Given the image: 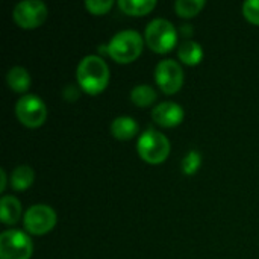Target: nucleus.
Masks as SVG:
<instances>
[{
	"label": "nucleus",
	"mask_w": 259,
	"mask_h": 259,
	"mask_svg": "<svg viewBox=\"0 0 259 259\" xmlns=\"http://www.w3.org/2000/svg\"><path fill=\"white\" fill-rule=\"evenodd\" d=\"M117 5L124 14L135 17L147 15L156 8L155 0H118Z\"/></svg>",
	"instance_id": "obj_13"
},
{
	"label": "nucleus",
	"mask_w": 259,
	"mask_h": 259,
	"mask_svg": "<svg viewBox=\"0 0 259 259\" xmlns=\"http://www.w3.org/2000/svg\"><path fill=\"white\" fill-rule=\"evenodd\" d=\"M184 109L181 105L175 102H162L158 106H155L152 117L153 121L162 127H175L179 126L184 120Z\"/></svg>",
	"instance_id": "obj_10"
},
{
	"label": "nucleus",
	"mask_w": 259,
	"mask_h": 259,
	"mask_svg": "<svg viewBox=\"0 0 259 259\" xmlns=\"http://www.w3.org/2000/svg\"><path fill=\"white\" fill-rule=\"evenodd\" d=\"M8 85L15 93H26L30 87V76L23 67H12L6 76Z\"/></svg>",
	"instance_id": "obj_15"
},
{
	"label": "nucleus",
	"mask_w": 259,
	"mask_h": 259,
	"mask_svg": "<svg viewBox=\"0 0 259 259\" xmlns=\"http://www.w3.org/2000/svg\"><path fill=\"white\" fill-rule=\"evenodd\" d=\"M15 114L21 124L26 127L35 129L44 124L47 118V106L46 103L33 94L21 97L15 105Z\"/></svg>",
	"instance_id": "obj_6"
},
{
	"label": "nucleus",
	"mask_w": 259,
	"mask_h": 259,
	"mask_svg": "<svg viewBox=\"0 0 259 259\" xmlns=\"http://www.w3.org/2000/svg\"><path fill=\"white\" fill-rule=\"evenodd\" d=\"M112 0H88L85 2V8L94 15H103L112 8Z\"/></svg>",
	"instance_id": "obj_20"
},
{
	"label": "nucleus",
	"mask_w": 259,
	"mask_h": 259,
	"mask_svg": "<svg viewBox=\"0 0 259 259\" xmlns=\"http://www.w3.org/2000/svg\"><path fill=\"white\" fill-rule=\"evenodd\" d=\"M47 6L39 2V0H24V2H20L12 15H14V20L15 23L23 27V29H35V27H39L46 18H47Z\"/></svg>",
	"instance_id": "obj_7"
},
{
	"label": "nucleus",
	"mask_w": 259,
	"mask_h": 259,
	"mask_svg": "<svg viewBox=\"0 0 259 259\" xmlns=\"http://www.w3.org/2000/svg\"><path fill=\"white\" fill-rule=\"evenodd\" d=\"M200 164H202V156L199 152L196 150H191L182 161V170L185 175H194L197 173V170L200 168Z\"/></svg>",
	"instance_id": "obj_19"
},
{
	"label": "nucleus",
	"mask_w": 259,
	"mask_h": 259,
	"mask_svg": "<svg viewBox=\"0 0 259 259\" xmlns=\"http://www.w3.org/2000/svg\"><path fill=\"white\" fill-rule=\"evenodd\" d=\"M138 153L149 164H161L170 155V141L158 131L149 129L138 140Z\"/></svg>",
	"instance_id": "obj_4"
},
{
	"label": "nucleus",
	"mask_w": 259,
	"mask_h": 259,
	"mask_svg": "<svg viewBox=\"0 0 259 259\" xmlns=\"http://www.w3.org/2000/svg\"><path fill=\"white\" fill-rule=\"evenodd\" d=\"M112 135L120 141H129L138 134V124L131 117H117L111 123Z\"/></svg>",
	"instance_id": "obj_11"
},
{
	"label": "nucleus",
	"mask_w": 259,
	"mask_h": 259,
	"mask_svg": "<svg viewBox=\"0 0 259 259\" xmlns=\"http://www.w3.org/2000/svg\"><path fill=\"white\" fill-rule=\"evenodd\" d=\"M56 225V212L49 205H33L24 212V228L29 234H49Z\"/></svg>",
	"instance_id": "obj_8"
},
{
	"label": "nucleus",
	"mask_w": 259,
	"mask_h": 259,
	"mask_svg": "<svg viewBox=\"0 0 259 259\" xmlns=\"http://www.w3.org/2000/svg\"><path fill=\"white\" fill-rule=\"evenodd\" d=\"M0 178H2L0 190H2V191H5V188H6V173H5V170H3V168H0Z\"/></svg>",
	"instance_id": "obj_22"
},
{
	"label": "nucleus",
	"mask_w": 259,
	"mask_h": 259,
	"mask_svg": "<svg viewBox=\"0 0 259 259\" xmlns=\"http://www.w3.org/2000/svg\"><path fill=\"white\" fill-rule=\"evenodd\" d=\"M21 217V205L12 196H3L0 202V220L5 225H15Z\"/></svg>",
	"instance_id": "obj_12"
},
{
	"label": "nucleus",
	"mask_w": 259,
	"mask_h": 259,
	"mask_svg": "<svg viewBox=\"0 0 259 259\" xmlns=\"http://www.w3.org/2000/svg\"><path fill=\"white\" fill-rule=\"evenodd\" d=\"M179 59L187 65H197L203 58V49L196 41H184L178 50Z\"/></svg>",
	"instance_id": "obj_14"
},
{
	"label": "nucleus",
	"mask_w": 259,
	"mask_h": 259,
	"mask_svg": "<svg viewBox=\"0 0 259 259\" xmlns=\"http://www.w3.org/2000/svg\"><path fill=\"white\" fill-rule=\"evenodd\" d=\"M131 100L138 108L150 106L156 100V91L150 85H137L131 91Z\"/></svg>",
	"instance_id": "obj_17"
},
{
	"label": "nucleus",
	"mask_w": 259,
	"mask_h": 259,
	"mask_svg": "<svg viewBox=\"0 0 259 259\" xmlns=\"http://www.w3.org/2000/svg\"><path fill=\"white\" fill-rule=\"evenodd\" d=\"M146 44L155 53H168L178 42L175 26L165 18H155L146 27Z\"/></svg>",
	"instance_id": "obj_3"
},
{
	"label": "nucleus",
	"mask_w": 259,
	"mask_h": 259,
	"mask_svg": "<svg viewBox=\"0 0 259 259\" xmlns=\"http://www.w3.org/2000/svg\"><path fill=\"white\" fill-rule=\"evenodd\" d=\"M205 6L203 0H178L175 3L176 12L182 18H191L196 17Z\"/></svg>",
	"instance_id": "obj_18"
},
{
	"label": "nucleus",
	"mask_w": 259,
	"mask_h": 259,
	"mask_svg": "<svg viewBox=\"0 0 259 259\" xmlns=\"http://www.w3.org/2000/svg\"><path fill=\"white\" fill-rule=\"evenodd\" d=\"M155 80L162 93L175 94L184 85L182 67L173 59H164L155 68Z\"/></svg>",
	"instance_id": "obj_9"
},
{
	"label": "nucleus",
	"mask_w": 259,
	"mask_h": 259,
	"mask_svg": "<svg viewBox=\"0 0 259 259\" xmlns=\"http://www.w3.org/2000/svg\"><path fill=\"white\" fill-rule=\"evenodd\" d=\"M144 39L135 30H121L108 44V55L118 64L134 62L143 52Z\"/></svg>",
	"instance_id": "obj_2"
},
{
	"label": "nucleus",
	"mask_w": 259,
	"mask_h": 259,
	"mask_svg": "<svg viewBox=\"0 0 259 259\" xmlns=\"http://www.w3.org/2000/svg\"><path fill=\"white\" fill-rule=\"evenodd\" d=\"M33 179L35 171L29 165H20L11 175V187L17 191H24L33 184Z\"/></svg>",
	"instance_id": "obj_16"
},
{
	"label": "nucleus",
	"mask_w": 259,
	"mask_h": 259,
	"mask_svg": "<svg viewBox=\"0 0 259 259\" xmlns=\"http://www.w3.org/2000/svg\"><path fill=\"white\" fill-rule=\"evenodd\" d=\"M33 244L21 231H5L0 235V259H30Z\"/></svg>",
	"instance_id": "obj_5"
},
{
	"label": "nucleus",
	"mask_w": 259,
	"mask_h": 259,
	"mask_svg": "<svg viewBox=\"0 0 259 259\" xmlns=\"http://www.w3.org/2000/svg\"><path fill=\"white\" fill-rule=\"evenodd\" d=\"M77 82L87 94H100L109 82L108 64L100 56H85L77 65Z\"/></svg>",
	"instance_id": "obj_1"
},
{
	"label": "nucleus",
	"mask_w": 259,
	"mask_h": 259,
	"mask_svg": "<svg viewBox=\"0 0 259 259\" xmlns=\"http://www.w3.org/2000/svg\"><path fill=\"white\" fill-rule=\"evenodd\" d=\"M243 14L247 21L259 26V0H249L243 5Z\"/></svg>",
	"instance_id": "obj_21"
}]
</instances>
